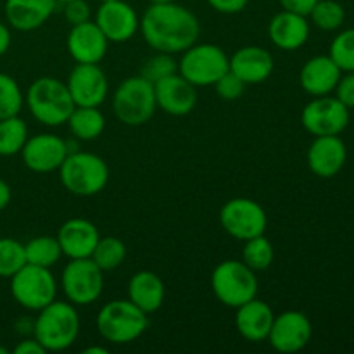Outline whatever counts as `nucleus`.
Here are the masks:
<instances>
[{
	"instance_id": "nucleus-40",
	"label": "nucleus",
	"mask_w": 354,
	"mask_h": 354,
	"mask_svg": "<svg viewBox=\"0 0 354 354\" xmlns=\"http://www.w3.org/2000/svg\"><path fill=\"white\" fill-rule=\"evenodd\" d=\"M216 12L221 14H239L248 7L249 0H207Z\"/></svg>"
},
{
	"instance_id": "nucleus-12",
	"label": "nucleus",
	"mask_w": 354,
	"mask_h": 354,
	"mask_svg": "<svg viewBox=\"0 0 354 354\" xmlns=\"http://www.w3.org/2000/svg\"><path fill=\"white\" fill-rule=\"evenodd\" d=\"M301 123L313 137L341 135L349 124V109L337 97H315L304 106Z\"/></svg>"
},
{
	"instance_id": "nucleus-29",
	"label": "nucleus",
	"mask_w": 354,
	"mask_h": 354,
	"mask_svg": "<svg viewBox=\"0 0 354 354\" xmlns=\"http://www.w3.org/2000/svg\"><path fill=\"white\" fill-rule=\"evenodd\" d=\"M28 137V124L19 116L0 120V156L21 154Z\"/></svg>"
},
{
	"instance_id": "nucleus-45",
	"label": "nucleus",
	"mask_w": 354,
	"mask_h": 354,
	"mask_svg": "<svg viewBox=\"0 0 354 354\" xmlns=\"http://www.w3.org/2000/svg\"><path fill=\"white\" fill-rule=\"evenodd\" d=\"M106 348H99V346H90V348L83 349V354H107Z\"/></svg>"
},
{
	"instance_id": "nucleus-16",
	"label": "nucleus",
	"mask_w": 354,
	"mask_h": 354,
	"mask_svg": "<svg viewBox=\"0 0 354 354\" xmlns=\"http://www.w3.org/2000/svg\"><path fill=\"white\" fill-rule=\"evenodd\" d=\"M69 154L68 142L52 133H40L28 137L21 158L28 169L35 173H52L61 168Z\"/></svg>"
},
{
	"instance_id": "nucleus-3",
	"label": "nucleus",
	"mask_w": 354,
	"mask_h": 354,
	"mask_svg": "<svg viewBox=\"0 0 354 354\" xmlns=\"http://www.w3.org/2000/svg\"><path fill=\"white\" fill-rule=\"evenodd\" d=\"M31 116L45 127H61L68 123L69 114L75 109L68 86L52 76L35 80L24 97Z\"/></svg>"
},
{
	"instance_id": "nucleus-21",
	"label": "nucleus",
	"mask_w": 354,
	"mask_h": 354,
	"mask_svg": "<svg viewBox=\"0 0 354 354\" xmlns=\"http://www.w3.org/2000/svg\"><path fill=\"white\" fill-rule=\"evenodd\" d=\"M275 61L266 48L248 45L230 57V71L237 75L245 85H258L272 76Z\"/></svg>"
},
{
	"instance_id": "nucleus-11",
	"label": "nucleus",
	"mask_w": 354,
	"mask_h": 354,
	"mask_svg": "<svg viewBox=\"0 0 354 354\" xmlns=\"http://www.w3.org/2000/svg\"><path fill=\"white\" fill-rule=\"evenodd\" d=\"M220 223L230 237L244 242L258 235H265L268 216L256 201L248 197H235L227 201L221 207Z\"/></svg>"
},
{
	"instance_id": "nucleus-46",
	"label": "nucleus",
	"mask_w": 354,
	"mask_h": 354,
	"mask_svg": "<svg viewBox=\"0 0 354 354\" xmlns=\"http://www.w3.org/2000/svg\"><path fill=\"white\" fill-rule=\"evenodd\" d=\"M151 3H168V2H175V0H149Z\"/></svg>"
},
{
	"instance_id": "nucleus-47",
	"label": "nucleus",
	"mask_w": 354,
	"mask_h": 354,
	"mask_svg": "<svg viewBox=\"0 0 354 354\" xmlns=\"http://www.w3.org/2000/svg\"><path fill=\"white\" fill-rule=\"evenodd\" d=\"M55 2H57V3H62V6H64V3H66V2H69V0H55Z\"/></svg>"
},
{
	"instance_id": "nucleus-32",
	"label": "nucleus",
	"mask_w": 354,
	"mask_h": 354,
	"mask_svg": "<svg viewBox=\"0 0 354 354\" xmlns=\"http://www.w3.org/2000/svg\"><path fill=\"white\" fill-rule=\"evenodd\" d=\"M311 23L324 31H335L344 24L346 10L335 0H318L311 12Z\"/></svg>"
},
{
	"instance_id": "nucleus-37",
	"label": "nucleus",
	"mask_w": 354,
	"mask_h": 354,
	"mask_svg": "<svg viewBox=\"0 0 354 354\" xmlns=\"http://www.w3.org/2000/svg\"><path fill=\"white\" fill-rule=\"evenodd\" d=\"M213 86L221 99L237 100L239 97H242V93H244L245 83L242 82L237 75H234V73L228 69V71L225 73V75L221 76V78L218 80Z\"/></svg>"
},
{
	"instance_id": "nucleus-1",
	"label": "nucleus",
	"mask_w": 354,
	"mask_h": 354,
	"mask_svg": "<svg viewBox=\"0 0 354 354\" xmlns=\"http://www.w3.org/2000/svg\"><path fill=\"white\" fill-rule=\"evenodd\" d=\"M140 33L149 47L166 54H180L199 38L196 14L176 2L151 3L140 19Z\"/></svg>"
},
{
	"instance_id": "nucleus-28",
	"label": "nucleus",
	"mask_w": 354,
	"mask_h": 354,
	"mask_svg": "<svg viewBox=\"0 0 354 354\" xmlns=\"http://www.w3.org/2000/svg\"><path fill=\"white\" fill-rule=\"evenodd\" d=\"M24 254H26V263L44 268H52L55 263L61 259L62 249L59 245L57 237H35L24 244Z\"/></svg>"
},
{
	"instance_id": "nucleus-6",
	"label": "nucleus",
	"mask_w": 354,
	"mask_h": 354,
	"mask_svg": "<svg viewBox=\"0 0 354 354\" xmlns=\"http://www.w3.org/2000/svg\"><path fill=\"white\" fill-rule=\"evenodd\" d=\"M258 277L244 261L227 259L211 273V289L216 299L228 308H239L258 297Z\"/></svg>"
},
{
	"instance_id": "nucleus-27",
	"label": "nucleus",
	"mask_w": 354,
	"mask_h": 354,
	"mask_svg": "<svg viewBox=\"0 0 354 354\" xmlns=\"http://www.w3.org/2000/svg\"><path fill=\"white\" fill-rule=\"evenodd\" d=\"M68 127L78 140H95L106 128V118L99 107L75 106L68 118Z\"/></svg>"
},
{
	"instance_id": "nucleus-33",
	"label": "nucleus",
	"mask_w": 354,
	"mask_h": 354,
	"mask_svg": "<svg viewBox=\"0 0 354 354\" xmlns=\"http://www.w3.org/2000/svg\"><path fill=\"white\" fill-rule=\"evenodd\" d=\"M23 104L24 95L19 83L10 75L0 73V120L19 116Z\"/></svg>"
},
{
	"instance_id": "nucleus-15",
	"label": "nucleus",
	"mask_w": 354,
	"mask_h": 354,
	"mask_svg": "<svg viewBox=\"0 0 354 354\" xmlns=\"http://www.w3.org/2000/svg\"><path fill=\"white\" fill-rule=\"evenodd\" d=\"M95 24L107 40L123 44L135 37L140 28V19L130 3L123 0H109L100 3L97 9Z\"/></svg>"
},
{
	"instance_id": "nucleus-22",
	"label": "nucleus",
	"mask_w": 354,
	"mask_h": 354,
	"mask_svg": "<svg viewBox=\"0 0 354 354\" xmlns=\"http://www.w3.org/2000/svg\"><path fill=\"white\" fill-rule=\"evenodd\" d=\"M268 37L280 50H297L304 47L310 38V23L303 14L283 9L270 21Z\"/></svg>"
},
{
	"instance_id": "nucleus-36",
	"label": "nucleus",
	"mask_w": 354,
	"mask_h": 354,
	"mask_svg": "<svg viewBox=\"0 0 354 354\" xmlns=\"http://www.w3.org/2000/svg\"><path fill=\"white\" fill-rule=\"evenodd\" d=\"M178 73V64L173 59V54H166V52H158L156 55H152L151 59L144 62L142 66L140 76H144L145 80H149L151 83L159 82V80L166 78L169 75H175Z\"/></svg>"
},
{
	"instance_id": "nucleus-10",
	"label": "nucleus",
	"mask_w": 354,
	"mask_h": 354,
	"mask_svg": "<svg viewBox=\"0 0 354 354\" xmlns=\"http://www.w3.org/2000/svg\"><path fill=\"white\" fill-rule=\"evenodd\" d=\"M61 287L69 303L75 306H88L102 294L104 272L92 258L69 259L62 270Z\"/></svg>"
},
{
	"instance_id": "nucleus-25",
	"label": "nucleus",
	"mask_w": 354,
	"mask_h": 354,
	"mask_svg": "<svg viewBox=\"0 0 354 354\" xmlns=\"http://www.w3.org/2000/svg\"><path fill=\"white\" fill-rule=\"evenodd\" d=\"M55 0H6V19L14 30L33 31L55 10Z\"/></svg>"
},
{
	"instance_id": "nucleus-20",
	"label": "nucleus",
	"mask_w": 354,
	"mask_h": 354,
	"mask_svg": "<svg viewBox=\"0 0 354 354\" xmlns=\"http://www.w3.org/2000/svg\"><path fill=\"white\" fill-rule=\"evenodd\" d=\"M99 239L97 227L85 218H71L62 223L57 234L62 254L69 259L90 258Z\"/></svg>"
},
{
	"instance_id": "nucleus-4",
	"label": "nucleus",
	"mask_w": 354,
	"mask_h": 354,
	"mask_svg": "<svg viewBox=\"0 0 354 354\" xmlns=\"http://www.w3.org/2000/svg\"><path fill=\"white\" fill-rule=\"evenodd\" d=\"M57 171L62 187L80 197L102 192L109 182V168L106 161L92 152H69Z\"/></svg>"
},
{
	"instance_id": "nucleus-19",
	"label": "nucleus",
	"mask_w": 354,
	"mask_h": 354,
	"mask_svg": "<svg viewBox=\"0 0 354 354\" xmlns=\"http://www.w3.org/2000/svg\"><path fill=\"white\" fill-rule=\"evenodd\" d=\"M348 159V149L339 135L315 137L308 149V166L311 173L320 178H332L339 175Z\"/></svg>"
},
{
	"instance_id": "nucleus-42",
	"label": "nucleus",
	"mask_w": 354,
	"mask_h": 354,
	"mask_svg": "<svg viewBox=\"0 0 354 354\" xmlns=\"http://www.w3.org/2000/svg\"><path fill=\"white\" fill-rule=\"evenodd\" d=\"M44 346L37 341V339H24L19 344L14 348V354H45Z\"/></svg>"
},
{
	"instance_id": "nucleus-14",
	"label": "nucleus",
	"mask_w": 354,
	"mask_h": 354,
	"mask_svg": "<svg viewBox=\"0 0 354 354\" xmlns=\"http://www.w3.org/2000/svg\"><path fill=\"white\" fill-rule=\"evenodd\" d=\"M75 106L99 107L109 92V82L99 64H78L66 82Z\"/></svg>"
},
{
	"instance_id": "nucleus-26",
	"label": "nucleus",
	"mask_w": 354,
	"mask_h": 354,
	"mask_svg": "<svg viewBox=\"0 0 354 354\" xmlns=\"http://www.w3.org/2000/svg\"><path fill=\"white\" fill-rule=\"evenodd\" d=\"M165 282L149 270H140L128 282V299L144 313H156L165 303Z\"/></svg>"
},
{
	"instance_id": "nucleus-34",
	"label": "nucleus",
	"mask_w": 354,
	"mask_h": 354,
	"mask_svg": "<svg viewBox=\"0 0 354 354\" xmlns=\"http://www.w3.org/2000/svg\"><path fill=\"white\" fill-rule=\"evenodd\" d=\"M26 265L24 244L10 237L0 239V279H10Z\"/></svg>"
},
{
	"instance_id": "nucleus-17",
	"label": "nucleus",
	"mask_w": 354,
	"mask_h": 354,
	"mask_svg": "<svg viewBox=\"0 0 354 354\" xmlns=\"http://www.w3.org/2000/svg\"><path fill=\"white\" fill-rule=\"evenodd\" d=\"M107 44L109 40L92 21L71 26V31L66 38L69 55L78 64H99L106 57Z\"/></svg>"
},
{
	"instance_id": "nucleus-30",
	"label": "nucleus",
	"mask_w": 354,
	"mask_h": 354,
	"mask_svg": "<svg viewBox=\"0 0 354 354\" xmlns=\"http://www.w3.org/2000/svg\"><path fill=\"white\" fill-rule=\"evenodd\" d=\"M90 258L104 273L113 272L127 258V245L118 237H100Z\"/></svg>"
},
{
	"instance_id": "nucleus-9",
	"label": "nucleus",
	"mask_w": 354,
	"mask_h": 354,
	"mask_svg": "<svg viewBox=\"0 0 354 354\" xmlns=\"http://www.w3.org/2000/svg\"><path fill=\"white\" fill-rule=\"evenodd\" d=\"M10 294L24 310L40 311L57 296V282L50 268L26 265L10 277Z\"/></svg>"
},
{
	"instance_id": "nucleus-7",
	"label": "nucleus",
	"mask_w": 354,
	"mask_h": 354,
	"mask_svg": "<svg viewBox=\"0 0 354 354\" xmlns=\"http://www.w3.org/2000/svg\"><path fill=\"white\" fill-rule=\"evenodd\" d=\"M158 109L154 83L144 76H130L116 88L113 95L114 116L128 127L145 124Z\"/></svg>"
},
{
	"instance_id": "nucleus-31",
	"label": "nucleus",
	"mask_w": 354,
	"mask_h": 354,
	"mask_svg": "<svg viewBox=\"0 0 354 354\" xmlns=\"http://www.w3.org/2000/svg\"><path fill=\"white\" fill-rule=\"evenodd\" d=\"M275 251L273 245L265 235H258L249 241H244V249H242V261L252 270V272H265L272 266Z\"/></svg>"
},
{
	"instance_id": "nucleus-48",
	"label": "nucleus",
	"mask_w": 354,
	"mask_h": 354,
	"mask_svg": "<svg viewBox=\"0 0 354 354\" xmlns=\"http://www.w3.org/2000/svg\"><path fill=\"white\" fill-rule=\"evenodd\" d=\"M100 2H109V0H100Z\"/></svg>"
},
{
	"instance_id": "nucleus-38",
	"label": "nucleus",
	"mask_w": 354,
	"mask_h": 354,
	"mask_svg": "<svg viewBox=\"0 0 354 354\" xmlns=\"http://www.w3.org/2000/svg\"><path fill=\"white\" fill-rule=\"evenodd\" d=\"M64 16L71 26H76V24L90 21L92 10H90V6L85 0H69V2L64 3Z\"/></svg>"
},
{
	"instance_id": "nucleus-13",
	"label": "nucleus",
	"mask_w": 354,
	"mask_h": 354,
	"mask_svg": "<svg viewBox=\"0 0 354 354\" xmlns=\"http://www.w3.org/2000/svg\"><path fill=\"white\" fill-rule=\"evenodd\" d=\"M313 327L310 318L301 311H283L275 317L272 330L266 341H270L275 351L283 354L299 353L310 344Z\"/></svg>"
},
{
	"instance_id": "nucleus-35",
	"label": "nucleus",
	"mask_w": 354,
	"mask_h": 354,
	"mask_svg": "<svg viewBox=\"0 0 354 354\" xmlns=\"http://www.w3.org/2000/svg\"><path fill=\"white\" fill-rule=\"evenodd\" d=\"M328 55L342 73L354 71V28L344 30L332 40Z\"/></svg>"
},
{
	"instance_id": "nucleus-41",
	"label": "nucleus",
	"mask_w": 354,
	"mask_h": 354,
	"mask_svg": "<svg viewBox=\"0 0 354 354\" xmlns=\"http://www.w3.org/2000/svg\"><path fill=\"white\" fill-rule=\"evenodd\" d=\"M317 2L318 0H280V6L286 10H290V12L303 14V16L308 17V14L311 12Z\"/></svg>"
},
{
	"instance_id": "nucleus-24",
	"label": "nucleus",
	"mask_w": 354,
	"mask_h": 354,
	"mask_svg": "<svg viewBox=\"0 0 354 354\" xmlns=\"http://www.w3.org/2000/svg\"><path fill=\"white\" fill-rule=\"evenodd\" d=\"M235 310H237L235 327L245 341L263 342L268 339L273 320H275V315H273L270 304L254 297Z\"/></svg>"
},
{
	"instance_id": "nucleus-2",
	"label": "nucleus",
	"mask_w": 354,
	"mask_h": 354,
	"mask_svg": "<svg viewBox=\"0 0 354 354\" xmlns=\"http://www.w3.org/2000/svg\"><path fill=\"white\" fill-rule=\"evenodd\" d=\"M80 335V315L69 301H52L38 311L33 324V337L45 351H64Z\"/></svg>"
},
{
	"instance_id": "nucleus-43",
	"label": "nucleus",
	"mask_w": 354,
	"mask_h": 354,
	"mask_svg": "<svg viewBox=\"0 0 354 354\" xmlns=\"http://www.w3.org/2000/svg\"><path fill=\"white\" fill-rule=\"evenodd\" d=\"M10 40H12V38H10L9 26H6L3 23H0V57H2L7 50H9Z\"/></svg>"
},
{
	"instance_id": "nucleus-18",
	"label": "nucleus",
	"mask_w": 354,
	"mask_h": 354,
	"mask_svg": "<svg viewBox=\"0 0 354 354\" xmlns=\"http://www.w3.org/2000/svg\"><path fill=\"white\" fill-rule=\"evenodd\" d=\"M154 92L159 109L171 116H185L197 104L196 86L187 82L180 73L156 82Z\"/></svg>"
},
{
	"instance_id": "nucleus-8",
	"label": "nucleus",
	"mask_w": 354,
	"mask_h": 354,
	"mask_svg": "<svg viewBox=\"0 0 354 354\" xmlns=\"http://www.w3.org/2000/svg\"><path fill=\"white\" fill-rule=\"evenodd\" d=\"M182 54L178 73L194 86L214 85L230 69V57L214 44H194Z\"/></svg>"
},
{
	"instance_id": "nucleus-44",
	"label": "nucleus",
	"mask_w": 354,
	"mask_h": 354,
	"mask_svg": "<svg viewBox=\"0 0 354 354\" xmlns=\"http://www.w3.org/2000/svg\"><path fill=\"white\" fill-rule=\"evenodd\" d=\"M10 199H12V192H10L9 183L0 178V211L9 206Z\"/></svg>"
},
{
	"instance_id": "nucleus-23",
	"label": "nucleus",
	"mask_w": 354,
	"mask_h": 354,
	"mask_svg": "<svg viewBox=\"0 0 354 354\" xmlns=\"http://www.w3.org/2000/svg\"><path fill=\"white\" fill-rule=\"evenodd\" d=\"M342 71L330 55H317L304 62L299 73V83L306 93L313 97L330 95L341 80Z\"/></svg>"
},
{
	"instance_id": "nucleus-39",
	"label": "nucleus",
	"mask_w": 354,
	"mask_h": 354,
	"mask_svg": "<svg viewBox=\"0 0 354 354\" xmlns=\"http://www.w3.org/2000/svg\"><path fill=\"white\" fill-rule=\"evenodd\" d=\"M334 92L335 97H337L349 111L354 109V71H349L346 73L344 76H341Z\"/></svg>"
},
{
	"instance_id": "nucleus-5",
	"label": "nucleus",
	"mask_w": 354,
	"mask_h": 354,
	"mask_svg": "<svg viewBox=\"0 0 354 354\" xmlns=\"http://www.w3.org/2000/svg\"><path fill=\"white\" fill-rule=\"evenodd\" d=\"M149 327V315L130 299H114L100 308L97 330L111 344H130Z\"/></svg>"
}]
</instances>
